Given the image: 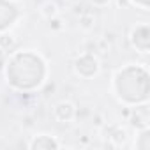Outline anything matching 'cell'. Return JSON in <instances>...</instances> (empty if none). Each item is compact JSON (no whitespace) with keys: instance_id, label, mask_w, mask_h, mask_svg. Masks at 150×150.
<instances>
[{"instance_id":"cell-7","label":"cell","mask_w":150,"mask_h":150,"mask_svg":"<svg viewBox=\"0 0 150 150\" xmlns=\"http://www.w3.org/2000/svg\"><path fill=\"white\" fill-rule=\"evenodd\" d=\"M134 148H138V150H148L150 148V129L148 127L139 129L138 139H134Z\"/></svg>"},{"instance_id":"cell-2","label":"cell","mask_w":150,"mask_h":150,"mask_svg":"<svg viewBox=\"0 0 150 150\" xmlns=\"http://www.w3.org/2000/svg\"><path fill=\"white\" fill-rule=\"evenodd\" d=\"M85 69H88V76L90 78H96L97 74L101 72V65H99V60L94 57V55H88V53H83L76 62H74V72L81 78Z\"/></svg>"},{"instance_id":"cell-10","label":"cell","mask_w":150,"mask_h":150,"mask_svg":"<svg viewBox=\"0 0 150 150\" xmlns=\"http://www.w3.org/2000/svg\"><path fill=\"white\" fill-rule=\"evenodd\" d=\"M50 28H51V30H62V28H64V25H62V21L58 20V16L53 18V20H50Z\"/></svg>"},{"instance_id":"cell-9","label":"cell","mask_w":150,"mask_h":150,"mask_svg":"<svg viewBox=\"0 0 150 150\" xmlns=\"http://www.w3.org/2000/svg\"><path fill=\"white\" fill-rule=\"evenodd\" d=\"M94 25H96V16H94L92 13L81 14V18H80V28H81L83 32H90V30L94 28Z\"/></svg>"},{"instance_id":"cell-11","label":"cell","mask_w":150,"mask_h":150,"mask_svg":"<svg viewBox=\"0 0 150 150\" xmlns=\"http://www.w3.org/2000/svg\"><path fill=\"white\" fill-rule=\"evenodd\" d=\"M90 4L94 7H106V6L111 4V0H90Z\"/></svg>"},{"instance_id":"cell-8","label":"cell","mask_w":150,"mask_h":150,"mask_svg":"<svg viewBox=\"0 0 150 150\" xmlns=\"http://www.w3.org/2000/svg\"><path fill=\"white\" fill-rule=\"evenodd\" d=\"M16 48V37L13 34H0V51H11Z\"/></svg>"},{"instance_id":"cell-1","label":"cell","mask_w":150,"mask_h":150,"mask_svg":"<svg viewBox=\"0 0 150 150\" xmlns=\"http://www.w3.org/2000/svg\"><path fill=\"white\" fill-rule=\"evenodd\" d=\"M104 132H106V138L110 139V143L117 148H122V146H127L129 143V129L124 127V125H117V124H104L103 125Z\"/></svg>"},{"instance_id":"cell-5","label":"cell","mask_w":150,"mask_h":150,"mask_svg":"<svg viewBox=\"0 0 150 150\" xmlns=\"http://www.w3.org/2000/svg\"><path fill=\"white\" fill-rule=\"evenodd\" d=\"M141 32H143V34H139V25L132 27L129 37H138V41H132L131 44H132V48H136L139 53H148V27L145 25Z\"/></svg>"},{"instance_id":"cell-3","label":"cell","mask_w":150,"mask_h":150,"mask_svg":"<svg viewBox=\"0 0 150 150\" xmlns=\"http://www.w3.org/2000/svg\"><path fill=\"white\" fill-rule=\"evenodd\" d=\"M53 118L60 124H69L76 118V104L72 101H60L53 106Z\"/></svg>"},{"instance_id":"cell-6","label":"cell","mask_w":150,"mask_h":150,"mask_svg":"<svg viewBox=\"0 0 150 150\" xmlns=\"http://www.w3.org/2000/svg\"><path fill=\"white\" fill-rule=\"evenodd\" d=\"M39 13H41V16L44 18V20H53V18H57L58 16V13H60V9H58V6H57V2H53V0H48V2H44L41 7H39Z\"/></svg>"},{"instance_id":"cell-4","label":"cell","mask_w":150,"mask_h":150,"mask_svg":"<svg viewBox=\"0 0 150 150\" xmlns=\"http://www.w3.org/2000/svg\"><path fill=\"white\" fill-rule=\"evenodd\" d=\"M27 146L30 150H57V148H62V143L55 136L46 134V132H41V134L32 136Z\"/></svg>"}]
</instances>
